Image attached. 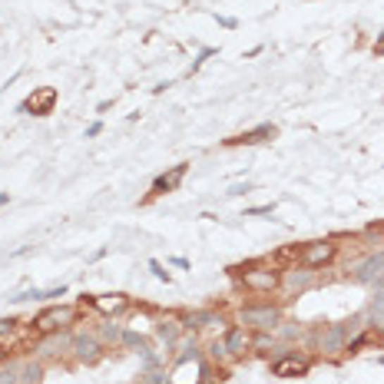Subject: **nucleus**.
Segmentation results:
<instances>
[{"label": "nucleus", "instance_id": "nucleus-20", "mask_svg": "<svg viewBox=\"0 0 384 384\" xmlns=\"http://www.w3.org/2000/svg\"><path fill=\"white\" fill-rule=\"evenodd\" d=\"M120 345H126V348H140V354L149 352V345H146V338L140 335V331H130V328H123V338Z\"/></svg>", "mask_w": 384, "mask_h": 384}, {"label": "nucleus", "instance_id": "nucleus-8", "mask_svg": "<svg viewBox=\"0 0 384 384\" xmlns=\"http://www.w3.org/2000/svg\"><path fill=\"white\" fill-rule=\"evenodd\" d=\"M311 371V358L298 352H285L272 361V374L275 378H305Z\"/></svg>", "mask_w": 384, "mask_h": 384}, {"label": "nucleus", "instance_id": "nucleus-13", "mask_svg": "<svg viewBox=\"0 0 384 384\" xmlns=\"http://www.w3.org/2000/svg\"><path fill=\"white\" fill-rule=\"evenodd\" d=\"M225 352H229V358H242L245 352H252V331L245 328V325H235V328H229V335H225Z\"/></svg>", "mask_w": 384, "mask_h": 384}, {"label": "nucleus", "instance_id": "nucleus-14", "mask_svg": "<svg viewBox=\"0 0 384 384\" xmlns=\"http://www.w3.org/2000/svg\"><path fill=\"white\" fill-rule=\"evenodd\" d=\"M272 136H275V126H272V123H259L255 130L239 132V136L225 140V146H259V143H265V140H272Z\"/></svg>", "mask_w": 384, "mask_h": 384}, {"label": "nucleus", "instance_id": "nucleus-17", "mask_svg": "<svg viewBox=\"0 0 384 384\" xmlns=\"http://www.w3.org/2000/svg\"><path fill=\"white\" fill-rule=\"evenodd\" d=\"M179 335H182V325H179V321H173V318H166V321H159V325H156V338L166 341V348H173V345L179 341Z\"/></svg>", "mask_w": 384, "mask_h": 384}, {"label": "nucleus", "instance_id": "nucleus-7", "mask_svg": "<svg viewBox=\"0 0 384 384\" xmlns=\"http://www.w3.org/2000/svg\"><path fill=\"white\" fill-rule=\"evenodd\" d=\"M70 354L80 364H97L103 358V341L97 338V331H73L70 338Z\"/></svg>", "mask_w": 384, "mask_h": 384}, {"label": "nucleus", "instance_id": "nucleus-12", "mask_svg": "<svg viewBox=\"0 0 384 384\" xmlns=\"http://www.w3.org/2000/svg\"><path fill=\"white\" fill-rule=\"evenodd\" d=\"M54 103H56V89L44 87V89H37V93H30V97L23 99L20 106H17V113L33 110V116H47V113H54Z\"/></svg>", "mask_w": 384, "mask_h": 384}, {"label": "nucleus", "instance_id": "nucleus-11", "mask_svg": "<svg viewBox=\"0 0 384 384\" xmlns=\"http://www.w3.org/2000/svg\"><path fill=\"white\" fill-rule=\"evenodd\" d=\"M89 305L97 308L103 318H120V315L130 311V298L123 295V292H110V295H93Z\"/></svg>", "mask_w": 384, "mask_h": 384}, {"label": "nucleus", "instance_id": "nucleus-25", "mask_svg": "<svg viewBox=\"0 0 384 384\" xmlns=\"http://www.w3.org/2000/svg\"><path fill=\"white\" fill-rule=\"evenodd\" d=\"M17 325H20V321H13V318H0V338H4V335H13V331H17Z\"/></svg>", "mask_w": 384, "mask_h": 384}, {"label": "nucleus", "instance_id": "nucleus-21", "mask_svg": "<svg viewBox=\"0 0 384 384\" xmlns=\"http://www.w3.org/2000/svg\"><path fill=\"white\" fill-rule=\"evenodd\" d=\"M149 272H153L156 278H159V282H166V285L173 282V275L166 272V268H163V262H159V259H153V262H149Z\"/></svg>", "mask_w": 384, "mask_h": 384}, {"label": "nucleus", "instance_id": "nucleus-16", "mask_svg": "<svg viewBox=\"0 0 384 384\" xmlns=\"http://www.w3.org/2000/svg\"><path fill=\"white\" fill-rule=\"evenodd\" d=\"M368 321H371L374 328H384V288H374L371 302H368Z\"/></svg>", "mask_w": 384, "mask_h": 384}, {"label": "nucleus", "instance_id": "nucleus-32", "mask_svg": "<svg viewBox=\"0 0 384 384\" xmlns=\"http://www.w3.org/2000/svg\"><path fill=\"white\" fill-rule=\"evenodd\" d=\"M381 364H384V358H381Z\"/></svg>", "mask_w": 384, "mask_h": 384}, {"label": "nucleus", "instance_id": "nucleus-27", "mask_svg": "<svg viewBox=\"0 0 384 384\" xmlns=\"http://www.w3.org/2000/svg\"><path fill=\"white\" fill-rule=\"evenodd\" d=\"M245 192H252V186H249V182H245V186H232L229 189V196H245Z\"/></svg>", "mask_w": 384, "mask_h": 384}, {"label": "nucleus", "instance_id": "nucleus-28", "mask_svg": "<svg viewBox=\"0 0 384 384\" xmlns=\"http://www.w3.org/2000/svg\"><path fill=\"white\" fill-rule=\"evenodd\" d=\"M374 56H384V33H378V44H374Z\"/></svg>", "mask_w": 384, "mask_h": 384}, {"label": "nucleus", "instance_id": "nucleus-31", "mask_svg": "<svg viewBox=\"0 0 384 384\" xmlns=\"http://www.w3.org/2000/svg\"><path fill=\"white\" fill-rule=\"evenodd\" d=\"M374 288H384V272H381V278H378V282H374Z\"/></svg>", "mask_w": 384, "mask_h": 384}, {"label": "nucleus", "instance_id": "nucleus-23", "mask_svg": "<svg viewBox=\"0 0 384 384\" xmlns=\"http://www.w3.org/2000/svg\"><path fill=\"white\" fill-rule=\"evenodd\" d=\"M212 54H216V50H212V47H206V50H199V56H196V60H192V66H189V73H196L199 66L206 63V60H209V56H212Z\"/></svg>", "mask_w": 384, "mask_h": 384}, {"label": "nucleus", "instance_id": "nucleus-19", "mask_svg": "<svg viewBox=\"0 0 384 384\" xmlns=\"http://www.w3.org/2000/svg\"><path fill=\"white\" fill-rule=\"evenodd\" d=\"M97 338L103 341V345H120V338H123V325H116V321H106L103 328L97 331Z\"/></svg>", "mask_w": 384, "mask_h": 384}, {"label": "nucleus", "instance_id": "nucleus-6", "mask_svg": "<svg viewBox=\"0 0 384 384\" xmlns=\"http://www.w3.org/2000/svg\"><path fill=\"white\" fill-rule=\"evenodd\" d=\"M338 259V245L335 239H315L302 245V255H298V265H308V268H325Z\"/></svg>", "mask_w": 384, "mask_h": 384}, {"label": "nucleus", "instance_id": "nucleus-24", "mask_svg": "<svg viewBox=\"0 0 384 384\" xmlns=\"http://www.w3.org/2000/svg\"><path fill=\"white\" fill-rule=\"evenodd\" d=\"M272 212H275V202H265V206L245 209V216H272Z\"/></svg>", "mask_w": 384, "mask_h": 384}, {"label": "nucleus", "instance_id": "nucleus-15", "mask_svg": "<svg viewBox=\"0 0 384 384\" xmlns=\"http://www.w3.org/2000/svg\"><path fill=\"white\" fill-rule=\"evenodd\" d=\"M182 325L186 328H212V325H225V318H222L219 311L206 308V311H189L186 318H182Z\"/></svg>", "mask_w": 384, "mask_h": 384}, {"label": "nucleus", "instance_id": "nucleus-22", "mask_svg": "<svg viewBox=\"0 0 384 384\" xmlns=\"http://www.w3.org/2000/svg\"><path fill=\"white\" fill-rule=\"evenodd\" d=\"M140 384H169V381H166L163 371H146L143 378H140Z\"/></svg>", "mask_w": 384, "mask_h": 384}, {"label": "nucleus", "instance_id": "nucleus-4", "mask_svg": "<svg viewBox=\"0 0 384 384\" xmlns=\"http://www.w3.org/2000/svg\"><path fill=\"white\" fill-rule=\"evenodd\" d=\"M77 318L80 311L73 305H50L30 321V328L33 335H54V331H66L70 325H77Z\"/></svg>", "mask_w": 384, "mask_h": 384}, {"label": "nucleus", "instance_id": "nucleus-9", "mask_svg": "<svg viewBox=\"0 0 384 384\" xmlns=\"http://www.w3.org/2000/svg\"><path fill=\"white\" fill-rule=\"evenodd\" d=\"M381 272H384V252H371L352 268V278L358 285H374L381 278Z\"/></svg>", "mask_w": 384, "mask_h": 384}, {"label": "nucleus", "instance_id": "nucleus-30", "mask_svg": "<svg viewBox=\"0 0 384 384\" xmlns=\"http://www.w3.org/2000/svg\"><path fill=\"white\" fill-rule=\"evenodd\" d=\"M7 202H11V196H7V192H0V209L7 206Z\"/></svg>", "mask_w": 384, "mask_h": 384}, {"label": "nucleus", "instance_id": "nucleus-2", "mask_svg": "<svg viewBox=\"0 0 384 384\" xmlns=\"http://www.w3.org/2000/svg\"><path fill=\"white\" fill-rule=\"evenodd\" d=\"M232 275H239V282L245 285V292H252V295H272V292H278V282H282V272L265 262H252V265H245V268H232Z\"/></svg>", "mask_w": 384, "mask_h": 384}, {"label": "nucleus", "instance_id": "nucleus-18", "mask_svg": "<svg viewBox=\"0 0 384 384\" xmlns=\"http://www.w3.org/2000/svg\"><path fill=\"white\" fill-rule=\"evenodd\" d=\"M44 381V361H20V384Z\"/></svg>", "mask_w": 384, "mask_h": 384}, {"label": "nucleus", "instance_id": "nucleus-26", "mask_svg": "<svg viewBox=\"0 0 384 384\" xmlns=\"http://www.w3.org/2000/svg\"><path fill=\"white\" fill-rule=\"evenodd\" d=\"M99 132H103V123H89V126H87V140H93V136H99Z\"/></svg>", "mask_w": 384, "mask_h": 384}, {"label": "nucleus", "instance_id": "nucleus-29", "mask_svg": "<svg viewBox=\"0 0 384 384\" xmlns=\"http://www.w3.org/2000/svg\"><path fill=\"white\" fill-rule=\"evenodd\" d=\"M7 361V348H4V341H0V364Z\"/></svg>", "mask_w": 384, "mask_h": 384}, {"label": "nucleus", "instance_id": "nucleus-5", "mask_svg": "<svg viewBox=\"0 0 384 384\" xmlns=\"http://www.w3.org/2000/svg\"><path fill=\"white\" fill-rule=\"evenodd\" d=\"M315 282H318L315 268H308V265H288L285 272H282L278 292L285 298H295V295H305L308 288H315Z\"/></svg>", "mask_w": 384, "mask_h": 384}, {"label": "nucleus", "instance_id": "nucleus-1", "mask_svg": "<svg viewBox=\"0 0 384 384\" xmlns=\"http://www.w3.org/2000/svg\"><path fill=\"white\" fill-rule=\"evenodd\" d=\"M364 321H368V315H354V318L348 321H338V325H325V328H318L315 335H311V345H315V352L318 354H328V358H338V354H345V345L358 335V331L364 328Z\"/></svg>", "mask_w": 384, "mask_h": 384}, {"label": "nucleus", "instance_id": "nucleus-3", "mask_svg": "<svg viewBox=\"0 0 384 384\" xmlns=\"http://www.w3.org/2000/svg\"><path fill=\"white\" fill-rule=\"evenodd\" d=\"M239 321L249 331L272 335V331L282 325V305H272V302H265V305H242Z\"/></svg>", "mask_w": 384, "mask_h": 384}, {"label": "nucleus", "instance_id": "nucleus-10", "mask_svg": "<svg viewBox=\"0 0 384 384\" xmlns=\"http://www.w3.org/2000/svg\"><path fill=\"white\" fill-rule=\"evenodd\" d=\"M186 173H189V163H179V166H173L169 173H159V176L153 179V186H149V199L176 192V189L182 186V179H186Z\"/></svg>", "mask_w": 384, "mask_h": 384}]
</instances>
